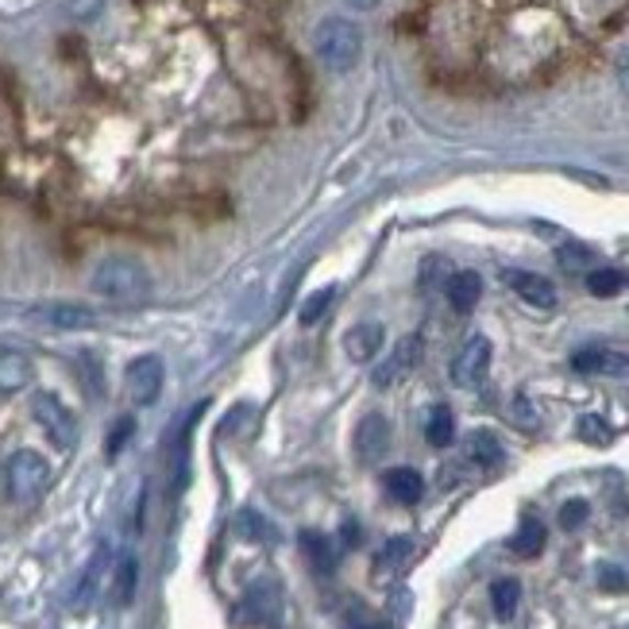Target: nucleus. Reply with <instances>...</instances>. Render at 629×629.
Returning a JSON list of instances; mask_svg holds the SVG:
<instances>
[{"label": "nucleus", "mask_w": 629, "mask_h": 629, "mask_svg": "<svg viewBox=\"0 0 629 629\" xmlns=\"http://www.w3.org/2000/svg\"><path fill=\"white\" fill-rule=\"evenodd\" d=\"M93 294L112 306H140L151 298V275L143 263L128 260V255H112V260L97 263L93 271Z\"/></svg>", "instance_id": "nucleus-1"}, {"label": "nucleus", "mask_w": 629, "mask_h": 629, "mask_svg": "<svg viewBox=\"0 0 629 629\" xmlns=\"http://www.w3.org/2000/svg\"><path fill=\"white\" fill-rule=\"evenodd\" d=\"M313 51H317V58H321L324 70L347 74L363 55L360 24H352V20H344V16L321 20V24H317V32H313Z\"/></svg>", "instance_id": "nucleus-2"}, {"label": "nucleus", "mask_w": 629, "mask_h": 629, "mask_svg": "<svg viewBox=\"0 0 629 629\" xmlns=\"http://www.w3.org/2000/svg\"><path fill=\"white\" fill-rule=\"evenodd\" d=\"M51 487V464L35 449H20L4 467V490L16 506H35Z\"/></svg>", "instance_id": "nucleus-3"}, {"label": "nucleus", "mask_w": 629, "mask_h": 629, "mask_svg": "<svg viewBox=\"0 0 629 629\" xmlns=\"http://www.w3.org/2000/svg\"><path fill=\"white\" fill-rule=\"evenodd\" d=\"M32 417L40 421V429L51 437V444H55V449H63V452L74 449V441H78V421H74L70 406H66L58 394H51V390L35 394V398H32Z\"/></svg>", "instance_id": "nucleus-4"}, {"label": "nucleus", "mask_w": 629, "mask_h": 629, "mask_svg": "<svg viewBox=\"0 0 629 629\" xmlns=\"http://www.w3.org/2000/svg\"><path fill=\"white\" fill-rule=\"evenodd\" d=\"M490 355H495L490 340L487 336H472L456 352V360H452V367H449L452 383H456L460 390H475V386H483V383H487V375H490Z\"/></svg>", "instance_id": "nucleus-5"}, {"label": "nucleus", "mask_w": 629, "mask_h": 629, "mask_svg": "<svg viewBox=\"0 0 629 629\" xmlns=\"http://www.w3.org/2000/svg\"><path fill=\"white\" fill-rule=\"evenodd\" d=\"M163 383H166V367L158 355H140V360L128 363L124 386L135 406H155L158 394H163Z\"/></svg>", "instance_id": "nucleus-6"}, {"label": "nucleus", "mask_w": 629, "mask_h": 629, "mask_svg": "<svg viewBox=\"0 0 629 629\" xmlns=\"http://www.w3.org/2000/svg\"><path fill=\"white\" fill-rule=\"evenodd\" d=\"M421 363V336H401L398 344H394L390 360H383L375 367V375H371V383L378 386V390H390L394 383H401V378L409 375V371Z\"/></svg>", "instance_id": "nucleus-7"}, {"label": "nucleus", "mask_w": 629, "mask_h": 629, "mask_svg": "<svg viewBox=\"0 0 629 629\" xmlns=\"http://www.w3.org/2000/svg\"><path fill=\"white\" fill-rule=\"evenodd\" d=\"M386 449H390V421L383 413L363 417L360 429H355V456L363 464H378L386 456Z\"/></svg>", "instance_id": "nucleus-8"}, {"label": "nucleus", "mask_w": 629, "mask_h": 629, "mask_svg": "<svg viewBox=\"0 0 629 629\" xmlns=\"http://www.w3.org/2000/svg\"><path fill=\"white\" fill-rule=\"evenodd\" d=\"M572 367L580 375H606V378H629V355L610 352V347H583L572 355Z\"/></svg>", "instance_id": "nucleus-9"}, {"label": "nucleus", "mask_w": 629, "mask_h": 629, "mask_svg": "<svg viewBox=\"0 0 629 629\" xmlns=\"http://www.w3.org/2000/svg\"><path fill=\"white\" fill-rule=\"evenodd\" d=\"M506 286L533 309L556 306V286H552L544 275H533V271H506Z\"/></svg>", "instance_id": "nucleus-10"}, {"label": "nucleus", "mask_w": 629, "mask_h": 629, "mask_svg": "<svg viewBox=\"0 0 629 629\" xmlns=\"http://www.w3.org/2000/svg\"><path fill=\"white\" fill-rule=\"evenodd\" d=\"M35 383V363L20 347H0V394H20Z\"/></svg>", "instance_id": "nucleus-11"}, {"label": "nucleus", "mask_w": 629, "mask_h": 629, "mask_svg": "<svg viewBox=\"0 0 629 629\" xmlns=\"http://www.w3.org/2000/svg\"><path fill=\"white\" fill-rule=\"evenodd\" d=\"M383 487H386V495L401 506L421 503V495H426V479H421L413 467H390V472L383 475Z\"/></svg>", "instance_id": "nucleus-12"}, {"label": "nucleus", "mask_w": 629, "mask_h": 629, "mask_svg": "<svg viewBox=\"0 0 629 629\" xmlns=\"http://www.w3.org/2000/svg\"><path fill=\"white\" fill-rule=\"evenodd\" d=\"M444 294H449V306L456 309V313H472L483 298V278L475 275V271H456V275L449 278V286H444Z\"/></svg>", "instance_id": "nucleus-13"}, {"label": "nucleus", "mask_w": 629, "mask_h": 629, "mask_svg": "<svg viewBox=\"0 0 629 629\" xmlns=\"http://www.w3.org/2000/svg\"><path fill=\"white\" fill-rule=\"evenodd\" d=\"M383 340H386L383 324H355V329H347V336H344L347 360H355V363L375 360L378 347H383Z\"/></svg>", "instance_id": "nucleus-14"}, {"label": "nucleus", "mask_w": 629, "mask_h": 629, "mask_svg": "<svg viewBox=\"0 0 629 629\" xmlns=\"http://www.w3.org/2000/svg\"><path fill=\"white\" fill-rule=\"evenodd\" d=\"M135 587H140V564H135V556H120V564L112 567V583H109L112 606L128 610V606L135 603Z\"/></svg>", "instance_id": "nucleus-15"}, {"label": "nucleus", "mask_w": 629, "mask_h": 629, "mask_svg": "<svg viewBox=\"0 0 629 629\" xmlns=\"http://www.w3.org/2000/svg\"><path fill=\"white\" fill-rule=\"evenodd\" d=\"M301 549H306L309 564H313V572L329 575L332 567H336V549H332L329 537L317 533V529H306V533H301Z\"/></svg>", "instance_id": "nucleus-16"}, {"label": "nucleus", "mask_w": 629, "mask_h": 629, "mask_svg": "<svg viewBox=\"0 0 629 629\" xmlns=\"http://www.w3.org/2000/svg\"><path fill=\"white\" fill-rule=\"evenodd\" d=\"M426 441L433 444V449H449V444L456 441V413H452L449 406H433V413H429L426 421Z\"/></svg>", "instance_id": "nucleus-17"}, {"label": "nucleus", "mask_w": 629, "mask_h": 629, "mask_svg": "<svg viewBox=\"0 0 629 629\" xmlns=\"http://www.w3.org/2000/svg\"><path fill=\"white\" fill-rule=\"evenodd\" d=\"M544 541H549V533H544L541 521H537V518H526V521H521L518 533H514L510 549H514V556L533 560V556H541V552H544Z\"/></svg>", "instance_id": "nucleus-18"}, {"label": "nucleus", "mask_w": 629, "mask_h": 629, "mask_svg": "<svg viewBox=\"0 0 629 629\" xmlns=\"http://www.w3.org/2000/svg\"><path fill=\"white\" fill-rule=\"evenodd\" d=\"M467 460L479 467L503 464V444H498V437L487 433V429H475V433L467 437Z\"/></svg>", "instance_id": "nucleus-19"}, {"label": "nucleus", "mask_w": 629, "mask_h": 629, "mask_svg": "<svg viewBox=\"0 0 629 629\" xmlns=\"http://www.w3.org/2000/svg\"><path fill=\"white\" fill-rule=\"evenodd\" d=\"M43 321L51 324V329H63V332H74V329H89V324L97 321L89 309H81V306H51V309H43Z\"/></svg>", "instance_id": "nucleus-20"}, {"label": "nucleus", "mask_w": 629, "mask_h": 629, "mask_svg": "<svg viewBox=\"0 0 629 629\" xmlns=\"http://www.w3.org/2000/svg\"><path fill=\"white\" fill-rule=\"evenodd\" d=\"M518 603H521V583L518 580H498L495 587H490V606H495L498 621H510L514 610H518Z\"/></svg>", "instance_id": "nucleus-21"}, {"label": "nucleus", "mask_w": 629, "mask_h": 629, "mask_svg": "<svg viewBox=\"0 0 629 629\" xmlns=\"http://www.w3.org/2000/svg\"><path fill=\"white\" fill-rule=\"evenodd\" d=\"M629 278L621 275L618 267H595V271H587V290L595 294V298H614V294L626 286Z\"/></svg>", "instance_id": "nucleus-22"}, {"label": "nucleus", "mask_w": 629, "mask_h": 629, "mask_svg": "<svg viewBox=\"0 0 629 629\" xmlns=\"http://www.w3.org/2000/svg\"><path fill=\"white\" fill-rule=\"evenodd\" d=\"M104 564H109V549H97V556H93V560H89L86 575H81V587H78V598H74V606H78V610H86V606H89V598H93V591H97V580H101Z\"/></svg>", "instance_id": "nucleus-23"}, {"label": "nucleus", "mask_w": 629, "mask_h": 629, "mask_svg": "<svg viewBox=\"0 0 629 629\" xmlns=\"http://www.w3.org/2000/svg\"><path fill=\"white\" fill-rule=\"evenodd\" d=\"M332 298H336V290H332V286H324V290H313V294H309L306 301H301V309H298V321L306 324V329H309V324H317V321H321L324 313H329Z\"/></svg>", "instance_id": "nucleus-24"}, {"label": "nucleus", "mask_w": 629, "mask_h": 629, "mask_svg": "<svg viewBox=\"0 0 629 629\" xmlns=\"http://www.w3.org/2000/svg\"><path fill=\"white\" fill-rule=\"evenodd\" d=\"M409 552H413V541H409V537H394V541H386V549L378 552V564L375 567H378V572H386V567L394 572V567L406 564Z\"/></svg>", "instance_id": "nucleus-25"}, {"label": "nucleus", "mask_w": 629, "mask_h": 629, "mask_svg": "<svg viewBox=\"0 0 629 629\" xmlns=\"http://www.w3.org/2000/svg\"><path fill=\"white\" fill-rule=\"evenodd\" d=\"M575 433L583 437L587 444H610V426H606L603 417L598 413H587V417H580V426H575Z\"/></svg>", "instance_id": "nucleus-26"}, {"label": "nucleus", "mask_w": 629, "mask_h": 629, "mask_svg": "<svg viewBox=\"0 0 629 629\" xmlns=\"http://www.w3.org/2000/svg\"><path fill=\"white\" fill-rule=\"evenodd\" d=\"M587 514H591L587 498H572V503L560 506V526H564L567 533H572V529H580L583 521H587Z\"/></svg>", "instance_id": "nucleus-27"}, {"label": "nucleus", "mask_w": 629, "mask_h": 629, "mask_svg": "<svg viewBox=\"0 0 629 629\" xmlns=\"http://www.w3.org/2000/svg\"><path fill=\"white\" fill-rule=\"evenodd\" d=\"M132 433H135V421H132V417H120L117 429L109 433V444H104V449H109V456H120V452H124V444L132 441Z\"/></svg>", "instance_id": "nucleus-28"}, {"label": "nucleus", "mask_w": 629, "mask_h": 629, "mask_svg": "<svg viewBox=\"0 0 629 629\" xmlns=\"http://www.w3.org/2000/svg\"><path fill=\"white\" fill-rule=\"evenodd\" d=\"M598 587L618 591V595H621V591H629V575L621 572V567H614V564H603V567H598Z\"/></svg>", "instance_id": "nucleus-29"}, {"label": "nucleus", "mask_w": 629, "mask_h": 629, "mask_svg": "<svg viewBox=\"0 0 629 629\" xmlns=\"http://www.w3.org/2000/svg\"><path fill=\"white\" fill-rule=\"evenodd\" d=\"M104 9V0H70V16L74 20H93Z\"/></svg>", "instance_id": "nucleus-30"}, {"label": "nucleus", "mask_w": 629, "mask_h": 629, "mask_svg": "<svg viewBox=\"0 0 629 629\" xmlns=\"http://www.w3.org/2000/svg\"><path fill=\"white\" fill-rule=\"evenodd\" d=\"M556 260L564 263L567 271H575L580 263H591V252H587V247H560Z\"/></svg>", "instance_id": "nucleus-31"}, {"label": "nucleus", "mask_w": 629, "mask_h": 629, "mask_svg": "<svg viewBox=\"0 0 629 629\" xmlns=\"http://www.w3.org/2000/svg\"><path fill=\"white\" fill-rule=\"evenodd\" d=\"M240 537H252V541H260V537L263 533H267V529H260V521H255V514L252 510H244V514H240Z\"/></svg>", "instance_id": "nucleus-32"}, {"label": "nucleus", "mask_w": 629, "mask_h": 629, "mask_svg": "<svg viewBox=\"0 0 629 629\" xmlns=\"http://www.w3.org/2000/svg\"><path fill=\"white\" fill-rule=\"evenodd\" d=\"M347 629H390V626L371 618V614H352V618H347Z\"/></svg>", "instance_id": "nucleus-33"}, {"label": "nucleus", "mask_w": 629, "mask_h": 629, "mask_svg": "<svg viewBox=\"0 0 629 629\" xmlns=\"http://www.w3.org/2000/svg\"><path fill=\"white\" fill-rule=\"evenodd\" d=\"M618 81H621V89H626V97H629V47L618 55Z\"/></svg>", "instance_id": "nucleus-34"}, {"label": "nucleus", "mask_w": 629, "mask_h": 629, "mask_svg": "<svg viewBox=\"0 0 629 629\" xmlns=\"http://www.w3.org/2000/svg\"><path fill=\"white\" fill-rule=\"evenodd\" d=\"M347 9H360V12H371V9H378L383 0H344Z\"/></svg>", "instance_id": "nucleus-35"}, {"label": "nucleus", "mask_w": 629, "mask_h": 629, "mask_svg": "<svg viewBox=\"0 0 629 629\" xmlns=\"http://www.w3.org/2000/svg\"><path fill=\"white\" fill-rule=\"evenodd\" d=\"M344 541H347V544L360 541V529H355V521H347V526H344Z\"/></svg>", "instance_id": "nucleus-36"}]
</instances>
